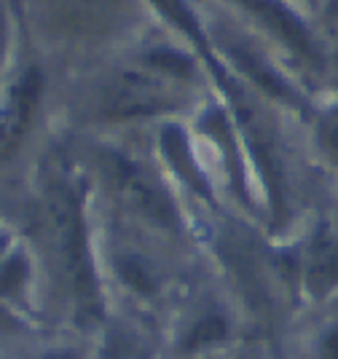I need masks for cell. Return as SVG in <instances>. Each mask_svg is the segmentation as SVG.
<instances>
[{"mask_svg": "<svg viewBox=\"0 0 338 359\" xmlns=\"http://www.w3.org/2000/svg\"><path fill=\"white\" fill-rule=\"evenodd\" d=\"M320 309L306 335V359H338V300Z\"/></svg>", "mask_w": 338, "mask_h": 359, "instance_id": "obj_11", "label": "cell"}, {"mask_svg": "<svg viewBox=\"0 0 338 359\" xmlns=\"http://www.w3.org/2000/svg\"><path fill=\"white\" fill-rule=\"evenodd\" d=\"M84 204H86L84 180L65 161H54L44 180L41 225L75 306L84 311V316H94V311L100 309V287L91 260Z\"/></svg>", "mask_w": 338, "mask_h": 359, "instance_id": "obj_4", "label": "cell"}, {"mask_svg": "<svg viewBox=\"0 0 338 359\" xmlns=\"http://www.w3.org/2000/svg\"><path fill=\"white\" fill-rule=\"evenodd\" d=\"M277 260L282 282L311 309L338 300V207L311 212Z\"/></svg>", "mask_w": 338, "mask_h": 359, "instance_id": "obj_7", "label": "cell"}, {"mask_svg": "<svg viewBox=\"0 0 338 359\" xmlns=\"http://www.w3.org/2000/svg\"><path fill=\"white\" fill-rule=\"evenodd\" d=\"M306 145H309L311 161L320 166L327 182L338 194V38H336V73L333 83L317 100L311 118L304 123Z\"/></svg>", "mask_w": 338, "mask_h": 359, "instance_id": "obj_10", "label": "cell"}, {"mask_svg": "<svg viewBox=\"0 0 338 359\" xmlns=\"http://www.w3.org/2000/svg\"><path fill=\"white\" fill-rule=\"evenodd\" d=\"M212 91V89H209ZM209 91L191 89L153 73L132 54L97 62L70 94L73 121L100 129L191 116Z\"/></svg>", "mask_w": 338, "mask_h": 359, "instance_id": "obj_1", "label": "cell"}, {"mask_svg": "<svg viewBox=\"0 0 338 359\" xmlns=\"http://www.w3.org/2000/svg\"><path fill=\"white\" fill-rule=\"evenodd\" d=\"M6 46H8V0H0V70L6 62Z\"/></svg>", "mask_w": 338, "mask_h": 359, "instance_id": "obj_15", "label": "cell"}, {"mask_svg": "<svg viewBox=\"0 0 338 359\" xmlns=\"http://www.w3.org/2000/svg\"><path fill=\"white\" fill-rule=\"evenodd\" d=\"M27 282V260L22 252H14L0 263V295H19Z\"/></svg>", "mask_w": 338, "mask_h": 359, "instance_id": "obj_14", "label": "cell"}, {"mask_svg": "<svg viewBox=\"0 0 338 359\" xmlns=\"http://www.w3.org/2000/svg\"><path fill=\"white\" fill-rule=\"evenodd\" d=\"M333 35H336V38H338V25H336V30H333Z\"/></svg>", "mask_w": 338, "mask_h": 359, "instance_id": "obj_20", "label": "cell"}, {"mask_svg": "<svg viewBox=\"0 0 338 359\" xmlns=\"http://www.w3.org/2000/svg\"><path fill=\"white\" fill-rule=\"evenodd\" d=\"M199 6L212 51L223 67L247 89L261 94L266 102L277 105L304 126L317 107V97L282 60L280 51L264 35L236 19L228 8H223L218 0H199Z\"/></svg>", "mask_w": 338, "mask_h": 359, "instance_id": "obj_3", "label": "cell"}, {"mask_svg": "<svg viewBox=\"0 0 338 359\" xmlns=\"http://www.w3.org/2000/svg\"><path fill=\"white\" fill-rule=\"evenodd\" d=\"M338 25V0H327V11H325V27L333 32Z\"/></svg>", "mask_w": 338, "mask_h": 359, "instance_id": "obj_17", "label": "cell"}, {"mask_svg": "<svg viewBox=\"0 0 338 359\" xmlns=\"http://www.w3.org/2000/svg\"><path fill=\"white\" fill-rule=\"evenodd\" d=\"M226 338H228V322H226V316L218 314V311H207L188 330V335L183 341V351H204V348L221 344Z\"/></svg>", "mask_w": 338, "mask_h": 359, "instance_id": "obj_13", "label": "cell"}, {"mask_svg": "<svg viewBox=\"0 0 338 359\" xmlns=\"http://www.w3.org/2000/svg\"><path fill=\"white\" fill-rule=\"evenodd\" d=\"M193 137H196L193 129H188L180 118L164 121V123H159V132H156V148H159V156L164 158V164L169 166V172H172L202 204L218 210V191H215V182H212L207 166L202 164V158H199V150L193 145Z\"/></svg>", "mask_w": 338, "mask_h": 359, "instance_id": "obj_9", "label": "cell"}, {"mask_svg": "<svg viewBox=\"0 0 338 359\" xmlns=\"http://www.w3.org/2000/svg\"><path fill=\"white\" fill-rule=\"evenodd\" d=\"M89 158L124 210L164 233H183V212L145 158L116 142H91Z\"/></svg>", "mask_w": 338, "mask_h": 359, "instance_id": "obj_6", "label": "cell"}, {"mask_svg": "<svg viewBox=\"0 0 338 359\" xmlns=\"http://www.w3.org/2000/svg\"><path fill=\"white\" fill-rule=\"evenodd\" d=\"M46 67L41 54L27 51L0 91V166L11 164L41 118L46 100Z\"/></svg>", "mask_w": 338, "mask_h": 359, "instance_id": "obj_8", "label": "cell"}, {"mask_svg": "<svg viewBox=\"0 0 338 359\" xmlns=\"http://www.w3.org/2000/svg\"><path fill=\"white\" fill-rule=\"evenodd\" d=\"M293 6H298L301 11H306L309 16L320 19L325 25V11H327V0H290Z\"/></svg>", "mask_w": 338, "mask_h": 359, "instance_id": "obj_16", "label": "cell"}, {"mask_svg": "<svg viewBox=\"0 0 338 359\" xmlns=\"http://www.w3.org/2000/svg\"><path fill=\"white\" fill-rule=\"evenodd\" d=\"M44 359H75L73 354H51V357H44Z\"/></svg>", "mask_w": 338, "mask_h": 359, "instance_id": "obj_18", "label": "cell"}, {"mask_svg": "<svg viewBox=\"0 0 338 359\" xmlns=\"http://www.w3.org/2000/svg\"><path fill=\"white\" fill-rule=\"evenodd\" d=\"M6 247H8V239H6V236H3V233H0V255L6 252Z\"/></svg>", "mask_w": 338, "mask_h": 359, "instance_id": "obj_19", "label": "cell"}, {"mask_svg": "<svg viewBox=\"0 0 338 359\" xmlns=\"http://www.w3.org/2000/svg\"><path fill=\"white\" fill-rule=\"evenodd\" d=\"M38 43L97 65L110 48L137 43L148 22L145 0H11Z\"/></svg>", "mask_w": 338, "mask_h": 359, "instance_id": "obj_2", "label": "cell"}, {"mask_svg": "<svg viewBox=\"0 0 338 359\" xmlns=\"http://www.w3.org/2000/svg\"><path fill=\"white\" fill-rule=\"evenodd\" d=\"M236 19L264 35L282 60L320 100L336 73V35L320 19L309 16L290 0H218Z\"/></svg>", "mask_w": 338, "mask_h": 359, "instance_id": "obj_5", "label": "cell"}, {"mask_svg": "<svg viewBox=\"0 0 338 359\" xmlns=\"http://www.w3.org/2000/svg\"><path fill=\"white\" fill-rule=\"evenodd\" d=\"M116 271L118 276L124 279V285L134 290L137 295H153L156 292V269L148 263L145 255L132 252V250H124L116 255Z\"/></svg>", "mask_w": 338, "mask_h": 359, "instance_id": "obj_12", "label": "cell"}]
</instances>
